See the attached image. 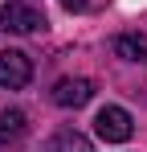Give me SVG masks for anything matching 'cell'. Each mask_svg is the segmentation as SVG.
<instances>
[{
	"instance_id": "6da1fadb",
	"label": "cell",
	"mask_w": 147,
	"mask_h": 152,
	"mask_svg": "<svg viewBox=\"0 0 147 152\" xmlns=\"http://www.w3.org/2000/svg\"><path fill=\"white\" fill-rule=\"evenodd\" d=\"M0 29L4 33H41L45 29V12L33 0H8L0 8Z\"/></svg>"
},
{
	"instance_id": "7a4b0ae2",
	"label": "cell",
	"mask_w": 147,
	"mask_h": 152,
	"mask_svg": "<svg viewBox=\"0 0 147 152\" xmlns=\"http://www.w3.org/2000/svg\"><path fill=\"white\" fill-rule=\"evenodd\" d=\"M94 132L106 140V144H122V140L135 136V119H131L127 107H102L98 119H94Z\"/></svg>"
},
{
	"instance_id": "3957f363",
	"label": "cell",
	"mask_w": 147,
	"mask_h": 152,
	"mask_svg": "<svg viewBox=\"0 0 147 152\" xmlns=\"http://www.w3.org/2000/svg\"><path fill=\"white\" fill-rule=\"evenodd\" d=\"M33 78V62L21 50H0V86L4 91H21Z\"/></svg>"
},
{
	"instance_id": "277c9868",
	"label": "cell",
	"mask_w": 147,
	"mask_h": 152,
	"mask_svg": "<svg viewBox=\"0 0 147 152\" xmlns=\"http://www.w3.org/2000/svg\"><path fill=\"white\" fill-rule=\"evenodd\" d=\"M94 99V82L90 78H61L53 86V103L57 107H86Z\"/></svg>"
},
{
	"instance_id": "5b68a950",
	"label": "cell",
	"mask_w": 147,
	"mask_h": 152,
	"mask_svg": "<svg viewBox=\"0 0 147 152\" xmlns=\"http://www.w3.org/2000/svg\"><path fill=\"white\" fill-rule=\"evenodd\" d=\"M24 111H17V107H4L0 111V148H12V144H21L24 140Z\"/></svg>"
},
{
	"instance_id": "8992f818",
	"label": "cell",
	"mask_w": 147,
	"mask_h": 152,
	"mask_svg": "<svg viewBox=\"0 0 147 152\" xmlns=\"http://www.w3.org/2000/svg\"><path fill=\"white\" fill-rule=\"evenodd\" d=\"M115 53L127 62H147V37L143 33H122V37H115Z\"/></svg>"
},
{
	"instance_id": "52a82bcc",
	"label": "cell",
	"mask_w": 147,
	"mask_h": 152,
	"mask_svg": "<svg viewBox=\"0 0 147 152\" xmlns=\"http://www.w3.org/2000/svg\"><path fill=\"white\" fill-rule=\"evenodd\" d=\"M45 152H90V140H86L82 132L66 127V132H57V136L45 144Z\"/></svg>"
},
{
	"instance_id": "ba28073f",
	"label": "cell",
	"mask_w": 147,
	"mask_h": 152,
	"mask_svg": "<svg viewBox=\"0 0 147 152\" xmlns=\"http://www.w3.org/2000/svg\"><path fill=\"white\" fill-rule=\"evenodd\" d=\"M61 4H66L70 12H90V8H98L102 0H61Z\"/></svg>"
}]
</instances>
